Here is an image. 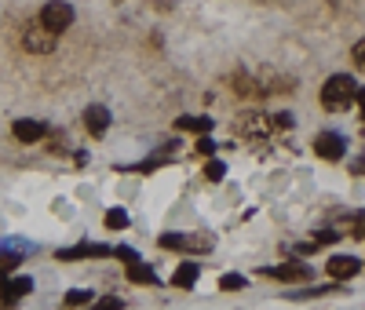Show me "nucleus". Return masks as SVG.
Here are the masks:
<instances>
[{
    "instance_id": "nucleus-1",
    "label": "nucleus",
    "mask_w": 365,
    "mask_h": 310,
    "mask_svg": "<svg viewBox=\"0 0 365 310\" xmlns=\"http://www.w3.org/2000/svg\"><path fill=\"white\" fill-rule=\"evenodd\" d=\"M354 91H358V84L351 81V73H332L322 88V103H325V110H344L354 103Z\"/></svg>"
},
{
    "instance_id": "nucleus-2",
    "label": "nucleus",
    "mask_w": 365,
    "mask_h": 310,
    "mask_svg": "<svg viewBox=\"0 0 365 310\" xmlns=\"http://www.w3.org/2000/svg\"><path fill=\"white\" fill-rule=\"evenodd\" d=\"M55 29H48L41 19L37 22H29L26 29H22V48L29 51V55H51L55 51Z\"/></svg>"
},
{
    "instance_id": "nucleus-3",
    "label": "nucleus",
    "mask_w": 365,
    "mask_h": 310,
    "mask_svg": "<svg viewBox=\"0 0 365 310\" xmlns=\"http://www.w3.org/2000/svg\"><path fill=\"white\" fill-rule=\"evenodd\" d=\"M216 244L212 234H161V248H179V252H208Z\"/></svg>"
},
{
    "instance_id": "nucleus-4",
    "label": "nucleus",
    "mask_w": 365,
    "mask_h": 310,
    "mask_svg": "<svg viewBox=\"0 0 365 310\" xmlns=\"http://www.w3.org/2000/svg\"><path fill=\"white\" fill-rule=\"evenodd\" d=\"M41 22L48 29H55V33H63V29L73 26V8L66 4V0H51V4L41 8Z\"/></svg>"
},
{
    "instance_id": "nucleus-5",
    "label": "nucleus",
    "mask_w": 365,
    "mask_h": 310,
    "mask_svg": "<svg viewBox=\"0 0 365 310\" xmlns=\"http://www.w3.org/2000/svg\"><path fill=\"white\" fill-rule=\"evenodd\" d=\"M314 153L325 157V161H340L344 157V135L340 132H322L314 139Z\"/></svg>"
},
{
    "instance_id": "nucleus-6",
    "label": "nucleus",
    "mask_w": 365,
    "mask_h": 310,
    "mask_svg": "<svg viewBox=\"0 0 365 310\" xmlns=\"http://www.w3.org/2000/svg\"><path fill=\"white\" fill-rule=\"evenodd\" d=\"M26 292H34L29 277H4L0 274V303H19Z\"/></svg>"
},
{
    "instance_id": "nucleus-7",
    "label": "nucleus",
    "mask_w": 365,
    "mask_h": 310,
    "mask_svg": "<svg viewBox=\"0 0 365 310\" xmlns=\"http://www.w3.org/2000/svg\"><path fill=\"white\" fill-rule=\"evenodd\" d=\"M325 270H329L332 281H351V277L361 270V263H358L354 256H332V259L325 263Z\"/></svg>"
},
{
    "instance_id": "nucleus-8",
    "label": "nucleus",
    "mask_w": 365,
    "mask_h": 310,
    "mask_svg": "<svg viewBox=\"0 0 365 310\" xmlns=\"http://www.w3.org/2000/svg\"><path fill=\"white\" fill-rule=\"evenodd\" d=\"M267 277H278V281H311L314 270L307 263H285V267H270Z\"/></svg>"
},
{
    "instance_id": "nucleus-9",
    "label": "nucleus",
    "mask_w": 365,
    "mask_h": 310,
    "mask_svg": "<svg viewBox=\"0 0 365 310\" xmlns=\"http://www.w3.org/2000/svg\"><path fill=\"white\" fill-rule=\"evenodd\" d=\"M22 252H29L26 241H4L0 244V274H11L22 263Z\"/></svg>"
},
{
    "instance_id": "nucleus-10",
    "label": "nucleus",
    "mask_w": 365,
    "mask_h": 310,
    "mask_svg": "<svg viewBox=\"0 0 365 310\" xmlns=\"http://www.w3.org/2000/svg\"><path fill=\"white\" fill-rule=\"evenodd\" d=\"M84 128H88L91 135H106V128H110V110H106V106H88V110H84Z\"/></svg>"
},
{
    "instance_id": "nucleus-11",
    "label": "nucleus",
    "mask_w": 365,
    "mask_h": 310,
    "mask_svg": "<svg viewBox=\"0 0 365 310\" xmlns=\"http://www.w3.org/2000/svg\"><path fill=\"white\" fill-rule=\"evenodd\" d=\"M84 256H113V248L110 244H73V248H63L58 252V259H84Z\"/></svg>"
},
{
    "instance_id": "nucleus-12",
    "label": "nucleus",
    "mask_w": 365,
    "mask_h": 310,
    "mask_svg": "<svg viewBox=\"0 0 365 310\" xmlns=\"http://www.w3.org/2000/svg\"><path fill=\"white\" fill-rule=\"evenodd\" d=\"M44 132H48V128H44L41 120H15V124H11V135H15L19 143H37Z\"/></svg>"
},
{
    "instance_id": "nucleus-13",
    "label": "nucleus",
    "mask_w": 365,
    "mask_h": 310,
    "mask_svg": "<svg viewBox=\"0 0 365 310\" xmlns=\"http://www.w3.org/2000/svg\"><path fill=\"white\" fill-rule=\"evenodd\" d=\"M197 277H201V267H197V263H179V267H175V277H172V285H175V289H194Z\"/></svg>"
},
{
    "instance_id": "nucleus-14",
    "label": "nucleus",
    "mask_w": 365,
    "mask_h": 310,
    "mask_svg": "<svg viewBox=\"0 0 365 310\" xmlns=\"http://www.w3.org/2000/svg\"><path fill=\"white\" fill-rule=\"evenodd\" d=\"M175 128H182V132H197V135H208V132H212V117H175Z\"/></svg>"
},
{
    "instance_id": "nucleus-15",
    "label": "nucleus",
    "mask_w": 365,
    "mask_h": 310,
    "mask_svg": "<svg viewBox=\"0 0 365 310\" xmlns=\"http://www.w3.org/2000/svg\"><path fill=\"white\" fill-rule=\"evenodd\" d=\"M128 281H135V285H154V270L143 267V263L135 259V263H128Z\"/></svg>"
},
{
    "instance_id": "nucleus-16",
    "label": "nucleus",
    "mask_w": 365,
    "mask_h": 310,
    "mask_svg": "<svg viewBox=\"0 0 365 310\" xmlns=\"http://www.w3.org/2000/svg\"><path fill=\"white\" fill-rule=\"evenodd\" d=\"M267 128H270V124L259 113H245V120H241V132H249V135H263Z\"/></svg>"
},
{
    "instance_id": "nucleus-17",
    "label": "nucleus",
    "mask_w": 365,
    "mask_h": 310,
    "mask_svg": "<svg viewBox=\"0 0 365 310\" xmlns=\"http://www.w3.org/2000/svg\"><path fill=\"white\" fill-rule=\"evenodd\" d=\"M106 227H110V230H125V227H128V212H125V208H110V212H106Z\"/></svg>"
},
{
    "instance_id": "nucleus-18",
    "label": "nucleus",
    "mask_w": 365,
    "mask_h": 310,
    "mask_svg": "<svg viewBox=\"0 0 365 310\" xmlns=\"http://www.w3.org/2000/svg\"><path fill=\"white\" fill-rule=\"evenodd\" d=\"M220 289L223 292H237V289H245V277H241V274H223L220 277Z\"/></svg>"
},
{
    "instance_id": "nucleus-19",
    "label": "nucleus",
    "mask_w": 365,
    "mask_h": 310,
    "mask_svg": "<svg viewBox=\"0 0 365 310\" xmlns=\"http://www.w3.org/2000/svg\"><path fill=\"white\" fill-rule=\"evenodd\" d=\"M96 296H91L88 289H73V292H66V306H84V303H91Z\"/></svg>"
},
{
    "instance_id": "nucleus-20",
    "label": "nucleus",
    "mask_w": 365,
    "mask_h": 310,
    "mask_svg": "<svg viewBox=\"0 0 365 310\" xmlns=\"http://www.w3.org/2000/svg\"><path fill=\"white\" fill-rule=\"evenodd\" d=\"M223 175H227L223 161H208V165H205V179H208V182H220Z\"/></svg>"
},
{
    "instance_id": "nucleus-21",
    "label": "nucleus",
    "mask_w": 365,
    "mask_h": 310,
    "mask_svg": "<svg viewBox=\"0 0 365 310\" xmlns=\"http://www.w3.org/2000/svg\"><path fill=\"white\" fill-rule=\"evenodd\" d=\"M351 58H354V66H358V70L365 73V41H358V44H354V51H351Z\"/></svg>"
},
{
    "instance_id": "nucleus-22",
    "label": "nucleus",
    "mask_w": 365,
    "mask_h": 310,
    "mask_svg": "<svg viewBox=\"0 0 365 310\" xmlns=\"http://www.w3.org/2000/svg\"><path fill=\"white\" fill-rule=\"evenodd\" d=\"M197 153H201V157H212V153H216V143H212L208 135H201V143H197Z\"/></svg>"
},
{
    "instance_id": "nucleus-23",
    "label": "nucleus",
    "mask_w": 365,
    "mask_h": 310,
    "mask_svg": "<svg viewBox=\"0 0 365 310\" xmlns=\"http://www.w3.org/2000/svg\"><path fill=\"white\" fill-rule=\"evenodd\" d=\"M351 227H354V237H365V212H358V215H354Z\"/></svg>"
},
{
    "instance_id": "nucleus-24",
    "label": "nucleus",
    "mask_w": 365,
    "mask_h": 310,
    "mask_svg": "<svg viewBox=\"0 0 365 310\" xmlns=\"http://www.w3.org/2000/svg\"><path fill=\"white\" fill-rule=\"evenodd\" d=\"M113 256H117V259H125V263H135V259H139L132 248H113Z\"/></svg>"
},
{
    "instance_id": "nucleus-25",
    "label": "nucleus",
    "mask_w": 365,
    "mask_h": 310,
    "mask_svg": "<svg viewBox=\"0 0 365 310\" xmlns=\"http://www.w3.org/2000/svg\"><path fill=\"white\" fill-rule=\"evenodd\" d=\"M336 237H340L336 230H322V234L314 237V244H332V241H336Z\"/></svg>"
},
{
    "instance_id": "nucleus-26",
    "label": "nucleus",
    "mask_w": 365,
    "mask_h": 310,
    "mask_svg": "<svg viewBox=\"0 0 365 310\" xmlns=\"http://www.w3.org/2000/svg\"><path fill=\"white\" fill-rule=\"evenodd\" d=\"M274 124H278V128H292V113H278V120H274Z\"/></svg>"
},
{
    "instance_id": "nucleus-27",
    "label": "nucleus",
    "mask_w": 365,
    "mask_h": 310,
    "mask_svg": "<svg viewBox=\"0 0 365 310\" xmlns=\"http://www.w3.org/2000/svg\"><path fill=\"white\" fill-rule=\"evenodd\" d=\"M354 103H358V110L365 113V88H358V91H354Z\"/></svg>"
},
{
    "instance_id": "nucleus-28",
    "label": "nucleus",
    "mask_w": 365,
    "mask_h": 310,
    "mask_svg": "<svg viewBox=\"0 0 365 310\" xmlns=\"http://www.w3.org/2000/svg\"><path fill=\"white\" fill-rule=\"evenodd\" d=\"M99 306L103 310H113V306H120V299H99Z\"/></svg>"
}]
</instances>
